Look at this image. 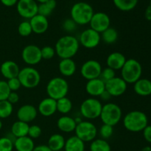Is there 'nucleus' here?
Wrapping results in <instances>:
<instances>
[{
  "label": "nucleus",
  "instance_id": "nucleus-25",
  "mask_svg": "<svg viewBox=\"0 0 151 151\" xmlns=\"http://www.w3.org/2000/svg\"><path fill=\"white\" fill-rule=\"evenodd\" d=\"M13 144L16 151H32L35 147L33 139L29 138L28 136L16 138L13 142Z\"/></svg>",
  "mask_w": 151,
  "mask_h": 151
},
{
  "label": "nucleus",
  "instance_id": "nucleus-36",
  "mask_svg": "<svg viewBox=\"0 0 151 151\" xmlns=\"http://www.w3.org/2000/svg\"><path fill=\"white\" fill-rule=\"evenodd\" d=\"M99 134L101 137V139H103L105 140L108 139L113 135L114 127L109 125H106V124H103L99 130Z\"/></svg>",
  "mask_w": 151,
  "mask_h": 151
},
{
  "label": "nucleus",
  "instance_id": "nucleus-11",
  "mask_svg": "<svg viewBox=\"0 0 151 151\" xmlns=\"http://www.w3.org/2000/svg\"><path fill=\"white\" fill-rule=\"evenodd\" d=\"M101 64L96 60H88L83 63L81 69V74L86 81L100 78L102 72Z\"/></svg>",
  "mask_w": 151,
  "mask_h": 151
},
{
  "label": "nucleus",
  "instance_id": "nucleus-24",
  "mask_svg": "<svg viewBox=\"0 0 151 151\" xmlns=\"http://www.w3.org/2000/svg\"><path fill=\"white\" fill-rule=\"evenodd\" d=\"M136 94L142 97H147L151 94V81L146 78H140L134 83Z\"/></svg>",
  "mask_w": 151,
  "mask_h": 151
},
{
  "label": "nucleus",
  "instance_id": "nucleus-29",
  "mask_svg": "<svg viewBox=\"0 0 151 151\" xmlns=\"http://www.w3.org/2000/svg\"><path fill=\"white\" fill-rule=\"evenodd\" d=\"M56 6H57L56 0H48L46 2L39 4L38 7V14L47 17L52 14Z\"/></svg>",
  "mask_w": 151,
  "mask_h": 151
},
{
  "label": "nucleus",
  "instance_id": "nucleus-2",
  "mask_svg": "<svg viewBox=\"0 0 151 151\" xmlns=\"http://www.w3.org/2000/svg\"><path fill=\"white\" fill-rule=\"evenodd\" d=\"M123 125L130 132H141L148 125L147 115L141 111H131L123 117Z\"/></svg>",
  "mask_w": 151,
  "mask_h": 151
},
{
  "label": "nucleus",
  "instance_id": "nucleus-18",
  "mask_svg": "<svg viewBox=\"0 0 151 151\" xmlns=\"http://www.w3.org/2000/svg\"><path fill=\"white\" fill-rule=\"evenodd\" d=\"M32 27V32L35 34H43L48 29L49 22L47 17L40 14H36L29 20Z\"/></svg>",
  "mask_w": 151,
  "mask_h": 151
},
{
  "label": "nucleus",
  "instance_id": "nucleus-19",
  "mask_svg": "<svg viewBox=\"0 0 151 151\" xmlns=\"http://www.w3.org/2000/svg\"><path fill=\"white\" fill-rule=\"evenodd\" d=\"M105 90V83L100 78L87 81L86 84V91L91 97H100Z\"/></svg>",
  "mask_w": 151,
  "mask_h": 151
},
{
  "label": "nucleus",
  "instance_id": "nucleus-54",
  "mask_svg": "<svg viewBox=\"0 0 151 151\" xmlns=\"http://www.w3.org/2000/svg\"><path fill=\"white\" fill-rule=\"evenodd\" d=\"M150 81H151V80H150Z\"/></svg>",
  "mask_w": 151,
  "mask_h": 151
},
{
  "label": "nucleus",
  "instance_id": "nucleus-38",
  "mask_svg": "<svg viewBox=\"0 0 151 151\" xmlns=\"http://www.w3.org/2000/svg\"><path fill=\"white\" fill-rule=\"evenodd\" d=\"M13 141L9 137H4L0 138V151H13Z\"/></svg>",
  "mask_w": 151,
  "mask_h": 151
},
{
  "label": "nucleus",
  "instance_id": "nucleus-22",
  "mask_svg": "<svg viewBox=\"0 0 151 151\" xmlns=\"http://www.w3.org/2000/svg\"><path fill=\"white\" fill-rule=\"evenodd\" d=\"M58 69L63 77H71L76 72V63L72 58L61 59L59 62Z\"/></svg>",
  "mask_w": 151,
  "mask_h": 151
},
{
  "label": "nucleus",
  "instance_id": "nucleus-3",
  "mask_svg": "<svg viewBox=\"0 0 151 151\" xmlns=\"http://www.w3.org/2000/svg\"><path fill=\"white\" fill-rule=\"evenodd\" d=\"M94 13L92 6L85 1L75 3L70 10L71 19L78 25H86L89 24Z\"/></svg>",
  "mask_w": 151,
  "mask_h": 151
},
{
  "label": "nucleus",
  "instance_id": "nucleus-8",
  "mask_svg": "<svg viewBox=\"0 0 151 151\" xmlns=\"http://www.w3.org/2000/svg\"><path fill=\"white\" fill-rule=\"evenodd\" d=\"M103 104L95 97L86 99L81 103L80 111L81 115L87 119H96L100 117Z\"/></svg>",
  "mask_w": 151,
  "mask_h": 151
},
{
  "label": "nucleus",
  "instance_id": "nucleus-41",
  "mask_svg": "<svg viewBox=\"0 0 151 151\" xmlns=\"http://www.w3.org/2000/svg\"><path fill=\"white\" fill-rule=\"evenodd\" d=\"M41 133H42V130L41 127L37 125H29L27 136L32 139H35L41 137Z\"/></svg>",
  "mask_w": 151,
  "mask_h": 151
},
{
  "label": "nucleus",
  "instance_id": "nucleus-9",
  "mask_svg": "<svg viewBox=\"0 0 151 151\" xmlns=\"http://www.w3.org/2000/svg\"><path fill=\"white\" fill-rule=\"evenodd\" d=\"M75 136L84 142H91L97 135V128L90 121H81L77 124L75 130Z\"/></svg>",
  "mask_w": 151,
  "mask_h": 151
},
{
  "label": "nucleus",
  "instance_id": "nucleus-43",
  "mask_svg": "<svg viewBox=\"0 0 151 151\" xmlns=\"http://www.w3.org/2000/svg\"><path fill=\"white\" fill-rule=\"evenodd\" d=\"M7 83L9 88L11 91H17L22 87V84H21L18 77L7 80Z\"/></svg>",
  "mask_w": 151,
  "mask_h": 151
},
{
  "label": "nucleus",
  "instance_id": "nucleus-16",
  "mask_svg": "<svg viewBox=\"0 0 151 151\" xmlns=\"http://www.w3.org/2000/svg\"><path fill=\"white\" fill-rule=\"evenodd\" d=\"M38 110L31 104H25L21 106L17 111L18 120L29 123L36 119L38 116Z\"/></svg>",
  "mask_w": 151,
  "mask_h": 151
},
{
  "label": "nucleus",
  "instance_id": "nucleus-35",
  "mask_svg": "<svg viewBox=\"0 0 151 151\" xmlns=\"http://www.w3.org/2000/svg\"><path fill=\"white\" fill-rule=\"evenodd\" d=\"M18 32L22 37H28L32 32V27L29 21H24L18 27Z\"/></svg>",
  "mask_w": 151,
  "mask_h": 151
},
{
  "label": "nucleus",
  "instance_id": "nucleus-52",
  "mask_svg": "<svg viewBox=\"0 0 151 151\" xmlns=\"http://www.w3.org/2000/svg\"><path fill=\"white\" fill-rule=\"evenodd\" d=\"M1 128H2V122H1V119H0V130L1 129Z\"/></svg>",
  "mask_w": 151,
  "mask_h": 151
},
{
  "label": "nucleus",
  "instance_id": "nucleus-23",
  "mask_svg": "<svg viewBox=\"0 0 151 151\" xmlns=\"http://www.w3.org/2000/svg\"><path fill=\"white\" fill-rule=\"evenodd\" d=\"M77 126L75 119L67 115L60 116L57 121V127L63 133H71L75 131Z\"/></svg>",
  "mask_w": 151,
  "mask_h": 151
},
{
  "label": "nucleus",
  "instance_id": "nucleus-10",
  "mask_svg": "<svg viewBox=\"0 0 151 151\" xmlns=\"http://www.w3.org/2000/svg\"><path fill=\"white\" fill-rule=\"evenodd\" d=\"M22 58L23 61L29 66L37 65L42 60L41 48L35 44L27 45L22 50Z\"/></svg>",
  "mask_w": 151,
  "mask_h": 151
},
{
  "label": "nucleus",
  "instance_id": "nucleus-1",
  "mask_svg": "<svg viewBox=\"0 0 151 151\" xmlns=\"http://www.w3.org/2000/svg\"><path fill=\"white\" fill-rule=\"evenodd\" d=\"M79 41L71 35L60 37L55 46V53L60 58H72L79 50Z\"/></svg>",
  "mask_w": 151,
  "mask_h": 151
},
{
  "label": "nucleus",
  "instance_id": "nucleus-51",
  "mask_svg": "<svg viewBox=\"0 0 151 151\" xmlns=\"http://www.w3.org/2000/svg\"><path fill=\"white\" fill-rule=\"evenodd\" d=\"M36 2H39V4H41V3H44L46 1H47L48 0H35Z\"/></svg>",
  "mask_w": 151,
  "mask_h": 151
},
{
  "label": "nucleus",
  "instance_id": "nucleus-39",
  "mask_svg": "<svg viewBox=\"0 0 151 151\" xmlns=\"http://www.w3.org/2000/svg\"><path fill=\"white\" fill-rule=\"evenodd\" d=\"M41 54L42 60H51L55 55V50L50 46H44L41 48Z\"/></svg>",
  "mask_w": 151,
  "mask_h": 151
},
{
  "label": "nucleus",
  "instance_id": "nucleus-33",
  "mask_svg": "<svg viewBox=\"0 0 151 151\" xmlns=\"http://www.w3.org/2000/svg\"><path fill=\"white\" fill-rule=\"evenodd\" d=\"M57 102V111L63 115H66L72 111V103L67 97H63L56 100Z\"/></svg>",
  "mask_w": 151,
  "mask_h": 151
},
{
  "label": "nucleus",
  "instance_id": "nucleus-34",
  "mask_svg": "<svg viewBox=\"0 0 151 151\" xmlns=\"http://www.w3.org/2000/svg\"><path fill=\"white\" fill-rule=\"evenodd\" d=\"M13 106L7 100L0 101V119H7L13 114Z\"/></svg>",
  "mask_w": 151,
  "mask_h": 151
},
{
  "label": "nucleus",
  "instance_id": "nucleus-47",
  "mask_svg": "<svg viewBox=\"0 0 151 151\" xmlns=\"http://www.w3.org/2000/svg\"><path fill=\"white\" fill-rule=\"evenodd\" d=\"M32 151H52L50 147L47 145H40L35 146Z\"/></svg>",
  "mask_w": 151,
  "mask_h": 151
},
{
  "label": "nucleus",
  "instance_id": "nucleus-46",
  "mask_svg": "<svg viewBox=\"0 0 151 151\" xmlns=\"http://www.w3.org/2000/svg\"><path fill=\"white\" fill-rule=\"evenodd\" d=\"M19 0H0L1 4L6 7H13V6L16 5Z\"/></svg>",
  "mask_w": 151,
  "mask_h": 151
},
{
  "label": "nucleus",
  "instance_id": "nucleus-12",
  "mask_svg": "<svg viewBox=\"0 0 151 151\" xmlns=\"http://www.w3.org/2000/svg\"><path fill=\"white\" fill-rule=\"evenodd\" d=\"M38 4L35 0H19L16 4V10L21 17L30 19L38 14Z\"/></svg>",
  "mask_w": 151,
  "mask_h": 151
},
{
  "label": "nucleus",
  "instance_id": "nucleus-30",
  "mask_svg": "<svg viewBox=\"0 0 151 151\" xmlns=\"http://www.w3.org/2000/svg\"><path fill=\"white\" fill-rule=\"evenodd\" d=\"M139 0H113L114 4L118 10L128 12L137 7Z\"/></svg>",
  "mask_w": 151,
  "mask_h": 151
},
{
  "label": "nucleus",
  "instance_id": "nucleus-44",
  "mask_svg": "<svg viewBox=\"0 0 151 151\" xmlns=\"http://www.w3.org/2000/svg\"><path fill=\"white\" fill-rule=\"evenodd\" d=\"M7 100L9 102V103H11L12 105L16 104V103H17L19 101V94H17L16 91H11V92L10 93V94H9Z\"/></svg>",
  "mask_w": 151,
  "mask_h": 151
},
{
  "label": "nucleus",
  "instance_id": "nucleus-31",
  "mask_svg": "<svg viewBox=\"0 0 151 151\" xmlns=\"http://www.w3.org/2000/svg\"><path fill=\"white\" fill-rule=\"evenodd\" d=\"M118 36L119 35H118L117 30L111 27H109L100 34L101 40L107 44H114L117 41Z\"/></svg>",
  "mask_w": 151,
  "mask_h": 151
},
{
  "label": "nucleus",
  "instance_id": "nucleus-49",
  "mask_svg": "<svg viewBox=\"0 0 151 151\" xmlns=\"http://www.w3.org/2000/svg\"><path fill=\"white\" fill-rule=\"evenodd\" d=\"M145 19L147 21H151V7H149V6L146 9L145 13Z\"/></svg>",
  "mask_w": 151,
  "mask_h": 151
},
{
  "label": "nucleus",
  "instance_id": "nucleus-17",
  "mask_svg": "<svg viewBox=\"0 0 151 151\" xmlns=\"http://www.w3.org/2000/svg\"><path fill=\"white\" fill-rule=\"evenodd\" d=\"M38 113L43 116L49 117L57 112V102L50 97H46L39 103L38 106Z\"/></svg>",
  "mask_w": 151,
  "mask_h": 151
},
{
  "label": "nucleus",
  "instance_id": "nucleus-13",
  "mask_svg": "<svg viewBox=\"0 0 151 151\" xmlns=\"http://www.w3.org/2000/svg\"><path fill=\"white\" fill-rule=\"evenodd\" d=\"M78 41L80 44H81L84 48L91 50L96 48L100 44L101 37L99 32H96L91 28H88L81 32Z\"/></svg>",
  "mask_w": 151,
  "mask_h": 151
},
{
  "label": "nucleus",
  "instance_id": "nucleus-15",
  "mask_svg": "<svg viewBox=\"0 0 151 151\" xmlns=\"http://www.w3.org/2000/svg\"><path fill=\"white\" fill-rule=\"evenodd\" d=\"M128 87L127 83L121 77H115L105 83V88L111 97H119L125 93Z\"/></svg>",
  "mask_w": 151,
  "mask_h": 151
},
{
  "label": "nucleus",
  "instance_id": "nucleus-48",
  "mask_svg": "<svg viewBox=\"0 0 151 151\" xmlns=\"http://www.w3.org/2000/svg\"><path fill=\"white\" fill-rule=\"evenodd\" d=\"M99 97H100V98L103 101H109V100H110L112 97L110 95V94H109V93L106 90H105V91L102 93L101 95H100Z\"/></svg>",
  "mask_w": 151,
  "mask_h": 151
},
{
  "label": "nucleus",
  "instance_id": "nucleus-6",
  "mask_svg": "<svg viewBox=\"0 0 151 151\" xmlns=\"http://www.w3.org/2000/svg\"><path fill=\"white\" fill-rule=\"evenodd\" d=\"M122 117V109L117 104L114 103H108L103 105L100 118L103 124L114 127L120 122Z\"/></svg>",
  "mask_w": 151,
  "mask_h": 151
},
{
  "label": "nucleus",
  "instance_id": "nucleus-14",
  "mask_svg": "<svg viewBox=\"0 0 151 151\" xmlns=\"http://www.w3.org/2000/svg\"><path fill=\"white\" fill-rule=\"evenodd\" d=\"M90 28L101 34L111 27V19L109 15L103 12L94 13L89 22Z\"/></svg>",
  "mask_w": 151,
  "mask_h": 151
},
{
  "label": "nucleus",
  "instance_id": "nucleus-50",
  "mask_svg": "<svg viewBox=\"0 0 151 151\" xmlns=\"http://www.w3.org/2000/svg\"><path fill=\"white\" fill-rule=\"evenodd\" d=\"M141 151H151V147L150 146H145L142 149Z\"/></svg>",
  "mask_w": 151,
  "mask_h": 151
},
{
  "label": "nucleus",
  "instance_id": "nucleus-40",
  "mask_svg": "<svg viewBox=\"0 0 151 151\" xmlns=\"http://www.w3.org/2000/svg\"><path fill=\"white\" fill-rule=\"evenodd\" d=\"M11 91L9 88L7 81H0V101L7 100Z\"/></svg>",
  "mask_w": 151,
  "mask_h": 151
},
{
  "label": "nucleus",
  "instance_id": "nucleus-7",
  "mask_svg": "<svg viewBox=\"0 0 151 151\" xmlns=\"http://www.w3.org/2000/svg\"><path fill=\"white\" fill-rule=\"evenodd\" d=\"M22 86L25 88H34L41 82V75L36 69L32 66H27L20 69L18 75Z\"/></svg>",
  "mask_w": 151,
  "mask_h": 151
},
{
  "label": "nucleus",
  "instance_id": "nucleus-45",
  "mask_svg": "<svg viewBox=\"0 0 151 151\" xmlns=\"http://www.w3.org/2000/svg\"><path fill=\"white\" fill-rule=\"evenodd\" d=\"M143 137L147 142L151 143V125H147L142 131Z\"/></svg>",
  "mask_w": 151,
  "mask_h": 151
},
{
  "label": "nucleus",
  "instance_id": "nucleus-28",
  "mask_svg": "<svg viewBox=\"0 0 151 151\" xmlns=\"http://www.w3.org/2000/svg\"><path fill=\"white\" fill-rule=\"evenodd\" d=\"M29 124L22 121L17 120L11 126V134L15 138H20V137H26L28 134L29 131Z\"/></svg>",
  "mask_w": 151,
  "mask_h": 151
},
{
  "label": "nucleus",
  "instance_id": "nucleus-20",
  "mask_svg": "<svg viewBox=\"0 0 151 151\" xmlns=\"http://www.w3.org/2000/svg\"><path fill=\"white\" fill-rule=\"evenodd\" d=\"M0 72L4 78L9 80L13 78H17L20 72V68L16 62L13 60H6L1 63L0 66Z\"/></svg>",
  "mask_w": 151,
  "mask_h": 151
},
{
  "label": "nucleus",
  "instance_id": "nucleus-4",
  "mask_svg": "<svg viewBox=\"0 0 151 151\" xmlns=\"http://www.w3.org/2000/svg\"><path fill=\"white\" fill-rule=\"evenodd\" d=\"M69 86L66 79L61 77H55L49 81L46 91L49 97L58 100L67 96Z\"/></svg>",
  "mask_w": 151,
  "mask_h": 151
},
{
  "label": "nucleus",
  "instance_id": "nucleus-32",
  "mask_svg": "<svg viewBox=\"0 0 151 151\" xmlns=\"http://www.w3.org/2000/svg\"><path fill=\"white\" fill-rule=\"evenodd\" d=\"M90 151H111L110 144L103 139H95L91 142L89 147Z\"/></svg>",
  "mask_w": 151,
  "mask_h": 151
},
{
  "label": "nucleus",
  "instance_id": "nucleus-26",
  "mask_svg": "<svg viewBox=\"0 0 151 151\" xmlns=\"http://www.w3.org/2000/svg\"><path fill=\"white\" fill-rule=\"evenodd\" d=\"M63 149L65 151H85V142L75 135L72 136L66 140Z\"/></svg>",
  "mask_w": 151,
  "mask_h": 151
},
{
  "label": "nucleus",
  "instance_id": "nucleus-53",
  "mask_svg": "<svg viewBox=\"0 0 151 151\" xmlns=\"http://www.w3.org/2000/svg\"><path fill=\"white\" fill-rule=\"evenodd\" d=\"M149 7H151V0H150V4H149Z\"/></svg>",
  "mask_w": 151,
  "mask_h": 151
},
{
  "label": "nucleus",
  "instance_id": "nucleus-5",
  "mask_svg": "<svg viewBox=\"0 0 151 151\" xmlns=\"http://www.w3.org/2000/svg\"><path fill=\"white\" fill-rule=\"evenodd\" d=\"M120 71L121 78L127 83V84H134L141 78L142 66L137 60L130 58L126 60Z\"/></svg>",
  "mask_w": 151,
  "mask_h": 151
},
{
  "label": "nucleus",
  "instance_id": "nucleus-27",
  "mask_svg": "<svg viewBox=\"0 0 151 151\" xmlns=\"http://www.w3.org/2000/svg\"><path fill=\"white\" fill-rule=\"evenodd\" d=\"M66 139L60 134H54L50 137L47 145L52 151H60L64 147Z\"/></svg>",
  "mask_w": 151,
  "mask_h": 151
},
{
  "label": "nucleus",
  "instance_id": "nucleus-37",
  "mask_svg": "<svg viewBox=\"0 0 151 151\" xmlns=\"http://www.w3.org/2000/svg\"><path fill=\"white\" fill-rule=\"evenodd\" d=\"M115 77H116V71L107 66V67L102 69V72L99 78L101 79L104 83H106L107 81L113 79Z\"/></svg>",
  "mask_w": 151,
  "mask_h": 151
},
{
  "label": "nucleus",
  "instance_id": "nucleus-42",
  "mask_svg": "<svg viewBox=\"0 0 151 151\" xmlns=\"http://www.w3.org/2000/svg\"><path fill=\"white\" fill-rule=\"evenodd\" d=\"M77 24L72 19H67L63 22V28L66 32H72L76 29Z\"/></svg>",
  "mask_w": 151,
  "mask_h": 151
},
{
  "label": "nucleus",
  "instance_id": "nucleus-21",
  "mask_svg": "<svg viewBox=\"0 0 151 151\" xmlns=\"http://www.w3.org/2000/svg\"><path fill=\"white\" fill-rule=\"evenodd\" d=\"M126 58L119 52H114L109 55L106 59V64L108 67L114 71L121 70L126 61Z\"/></svg>",
  "mask_w": 151,
  "mask_h": 151
}]
</instances>
